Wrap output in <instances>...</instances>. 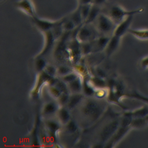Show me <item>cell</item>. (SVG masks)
<instances>
[{
    "label": "cell",
    "instance_id": "cell-30",
    "mask_svg": "<svg viewBox=\"0 0 148 148\" xmlns=\"http://www.w3.org/2000/svg\"><path fill=\"white\" fill-rule=\"evenodd\" d=\"M65 130L68 134H76L79 130V125L75 120L71 119V120L65 125Z\"/></svg>",
    "mask_w": 148,
    "mask_h": 148
},
{
    "label": "cell",
    "instance_id": "cell-31",
    "mask_svg": "<svg viewBox=\"0 0 148 148\" xmlns=\"http://www.w3.org/2000/svg\"><path fill=\"white\" fill-rule=\"evenodd\" d=\"M80 8V13L83 18V23L85 21L86 19L87 18L88 13L90 12L92 3H87V4H83V5H78Z\"/></svg>",
    "mask_w": 148,
    "mask_h": 148
},
{
    "label": "cell",
    "instance_id": "cell-25",
    "mask_svg": "<svg viewBox=\"0 0 148 148\" xmlns=\"http://www.w3.org/2000/svg\"><path fill=\"white\" fill-rule=\"evenodd\" d=\"M69 17L72 20V21L75 23V24L76 25V26L77 27L80 26L82 24H83V18H82V15L80 13V8H79V5L71 13Z\"/></svg>",
    "mask_w": 148,
    "mask_h": 148
},
{
    "label": "cell",
    "instance_id": "cell-32",
    "mask_svg": "<svg viewBox=\"0 0 148 148\" xmlns=\"http://www.w3.org/2000/svg\"><path fill=\"white\" fill-rule=\"evenodd\" d=\"M48 92L50 96L56 100L62 94V91L56 85H49Z\"/></svg>",
    "mask_w": 148,
    "mask_h": 148
},
{
    "label": "cell",
    "instance_id": "cell-42",
    "mask_svg": "<svg viewBox=\"0 0 148 148\" xmlns=\"http://www.w3.org/2000/svg\"><path fill=\"white\" fill-rule=\"evenodd\" d=\"M106 1L107 0H92L91 3L100 6L102 5H103Z\"/></svg>",
    "mask_w": 148,
    "mask_h": 148
},
{
    "label": "cell",
    "instance_id": "cell-8",
    "mask_svg": "<svg viewBox=\"0 0 148 148\" xmlns=\"http://www.w3.org/2000/svg\"><path fill=\"white\" fill-rule=\"evenodd\" d=\"M14 6L18 10L31 18L37 15L35 6L32 0H17L14 2Z\"/></svg>",
    "mask_w": 148,
    "mask_h": 148
},
{
    "label": "cell",
    "instance_id": "cell-14",
    "mask_svg": "<svg viewBox=\"0 0 148 148\" xmlns=\"http://www.w3.org/2000/svg\"><path fill=\"white\" fill-rule=\"evenodd\" d=\"M121 37L112 34L104 50L105 55L107 57L110 56L118 49L121 41Z\"/></svg>",
    "mask_w": 148,
    "mask_h": 148
},
{
    "label": "cell",
    "instance_id": "cell-24",
    "mask_svg": "<svg viewBox=\"0 0 148 148\" xmlns=\"http://www.w3.org/2000/svg\"><path fill=\"white\" fill-rule=\"evenodd\" d=\"M128 33L135 38L140 40L148 39V29H135L130 28L128 31Z\"/></svg>",
    "mask_w": 148,
    "mask_h": 148
},
{
    "label": "cell",
    "instance_id": "cell-39",
    "mask_svg": "<svg viewBox=\"0 0 148 148\" xmlns=\"http://www.w3.org/2000/svg\"><path fill=\"white\" fill-rule=\"evenodd\" d=\"M57 68H56L54 65L51 64H47L44 69V71L49 76L51 77H55V75L57 74Z\"/></svg>",
    "mask_w": 148,
    "mask_h": 148
},
{
    "label": "cell",
    "instance_id": "cell-37",
    "mask_svg": "<svg viewBox=\"0 0 148 148\" xmlns=\"http://www.w3.org/2000/svg\"><path fill=\"white\" fill-rule=\"evenodd\" d=\"M62 92H69L68 84L65 83L64 81H62L61 79H56V83L54 84Z\"/></svg>",
    "mask_w": 148,
    "mask_h": 148
},
{
    "label": "cell",
    "instance_id": "cell-44",
    "mask_svg": "<svg viewBox=\"0 0 148 148\" xmlns=\"http://www.w3.org/2000/svg\"><path fill=\"white\" fill-rule=\"evenodd\" d=\"M145 119H146V121H147V123H148V115H147V116H146V117H145Z\"/></svg>",
    "mask_w": 148,
    "mask_h": 148
},
{
    "label": "cell",
    "instance_id": "cell-20",
    "mask_svg": "<svg viewBox=\"0 0 148 148\" xmlns=\"http://www.w3.org/2000/svg\"><path fill=\"white\" fill-rule=\"evenodd\" d=\"M67 84L69 92H71V94L82 92L83 79H82L81 76H79L77 78Z\"/></svg>",
    "mask_w": 148,
    "mask_h": 148
},
{
    "label": "cell",
    "instance_id": "cell-13",
    "mask_svg": "<svg viewBox=\"0 0 148 148\" xmlns=\"http://www.w3.org/2000/svg\"><path fill=\"white\" fill-rule=\"evenodd\" d=\"M45 128L48 138L53 141L56 140L57 132L61 130L60 123L52 120H48L45 122Z\"/></svg>",
    "mask_w": 148,
    "mask_h": 148
},
{
    "label": "cell",
    "instance_id": "cell-16",
    "mask_svg": "<svg viewBox=\"0 0 148 148\" xmlns=\"http://www.w3.org/2000/svg\"><path fill=\"white\" fill-rule=\"evenodd\" d=\"M110 36L101 35L98 36L93 41L94 52H98L104 50L109 40Z\"/></svg>",
    "mask_w": 148,
    "mask_h": 148
},
{
    "label": "cell",
    "instance_id": "cell-3",
    "mask_svg": "<svg viewBox=\"0 0 148 148\" xmlns=\"http://www.w3.org/2000/svg\"><path fill=\"white\" fill-rule=\"evenodd\" d=\"M95 22V27L98 32L101 35L111 36L110 34H113L117 25L108 14L101 13L99 14Z\"/></svg>",
    "mask_w": 148,
    "mask_h": 148
},
{
    "label": "cell",
    "instance_id": "cell-17",
    "mask_svg": "<svg viewBox=\"0 0 148 148\" xmlns=\"http://www.w3.org/2000/svg\"><path fill=\"white\" fill-rule=\"evenodd\" d=\"M70 110L66 106H60L56 112L59 123L61 124L65 125L71 120Z\"/></svg>",
    "mask_w": 148,
    "mask_h": 148
},
{
    "label": "cell",
    "instance_id": "cell-33",
    "mask_svg": "<svg viewBox=\"0 0 148 148\" xmlns=\"http://www.w3.org/2000/svg\"><path fill=\"white\" fill-rule=\"evenodd\" d=\"M80 75L78 73H77L76 71H73L66 75H64L63 76H61V79L64 81L66 84H68L69 83L72 82L76 78H77Z\"/></svg>",
    "mask_w": 148,
    "mask_h": 148
},
{
    "label": "cell",
    "instance_id": "cell-6",
    "mask_svg": "<svg viewBox=\"0 0 148 148\" xmlns=\"http://www.w3.org/2000/svg\"><path fill=\"white\" fill-rule=\"evenodd\" d=\"M119 125L120 118H116L105 125L98 135L100 143L104 144L107 142L117 131Z\"/></svg>",
    "mask_w": 148,
    "mask_h": 148
},
{
    "label": "cell",
    "instance_id": "cell-45",
    "mask_svg": "<svg viewBox=\"0 0 148 148\" xmlns=\"http://www.w3.org/2000/svg\"><path fill=\"white\" fill-rule=\"evenodd\" d=\"M147 83H148V80H147Z\"/></svg>",
    "mask_w": 148,
    "mask_h": 148
},
{
    "label": "cell",
    "instance_id": "cell-26",
    "mask_svg": "<svg viewBox=\"0 0 148 148\" xmlns=\"http://www.w3.org/2000/svg\"><path fill=\"white\" fill-rule=\"evenodd\" d=\"M62 27L64 32H71L77 28L75 23L69 17H65L62 18Z\"/></svg>",
    "mask_w": 148,
    "mask_h": 148
},
{
    "label": "cell",
    "instance_id": "cell-19",
    "mask_svg": "<svg viewBox=\"0 0 148 148\" xmlns=\"http://www.w3.org/2000/svg\"><path fill=\"white\" fill-rule=\"evenodd\" d=\"M83 79V87H82V92L87 97H91L94 95L95 89L91 84L89 82V77L87 76H84L82 77Z\"/></svg>",
    "mask_w": 148,
    "mask_h": 148
},
{
    "label": "cell",
    "instance_id": "cell-21",
    "mask_svg": "<svg viewBox=\"0 0 148 148\" xmlns=\"http://www.w3.org/2000/svg\"><path fill=\"white\" fill-rule=\"evenodd\" d=\"M126 112L133 118H144L148 115V105H143L131 111L126 110Z\"/></svg>",
    "mask_w": 148,
    "mask_h": 148
},
{
    "label": "cell",
    "instance_id": "cell-12",
    "mask_svg": "<svg viewBox=\"0 0 148 148\" xmlns=\"http://www.w3.org/2000/svg\"><path fill=\"white\" fill-rule=\"evenodd\" d=\"M134 16H130L121 22L117 24L113 34L122 38L125 33L128 32L130 25L132 22Z\"/></svg>",
    "mask_w": 148,
    "mask_h": 148
},
{
    "label": "cell",
    "instance_id": "cell-5",
    "mask_svg": "<svg viewBox=\"0 0 148 148\" xmlns=\"http://www.w3.org/2000/svg\"><path fill=\"white\" fill-rule=\"evenodd\" d=\"M57 78L51 77L47 75L44 71L38 73L36 83L34 88L31 92V95L33 99H37L39 97L41 88L45 84L54 85L56 83Z\"/></svg>",
    "mask_w": 148,
    "mask_h": 148
},
{
    "label": "cell",
    "instance_id": "cell-2",
    "mask_svg": "<svg viewBox=\"0 0 148 148\" xmlns=\"http://www.w3.org/2000/svg\"><path fill=\"white\" fill-rule=\"evenodd\" d=\"M143 8H139L134 10H127L120 5H114L110 8L108 15L111 17V18L116 24H118L127 17L140 13L143 12Z\"/></svg>",
    "mask_w": 148,
    "mask_h": 148
},
{
    "label": "cell",
    "instance_id": "cell-10",
    "mask_svg": "<svg viewBox=\"0 0 148 148\" xmlns=\"http://www.w3.org/2000/svg\"><path fill=\"white\" fill-rule=\"evenodd\" d=\"M131 129L130 126H125L120 124L118 129L112 136V138L106 142V147H113L114 145L117 143Z\"/></svg>",
    "mask_w": 148,
    "mask_h": 148
},
{
    "label": "cell",
    "instance_id": "cell-18",
    "mask_svg": "<svg viewBox=\"0 0 148 148\" xmlns=\"http://www.w3.org/2000/svg\"><path fill=\"white\" fill-rule=\"evenodd\" d=\"M60 105L53 102H46L43 106L42 114L45 116H51L57 112Z\"/></svg>",
    "mask_w": 148,
    "mask_h": 148
},
{
    "label": "cell",
    "instance_id": "cell-35",
    "mask_svg": "<svg viewBox=\"0 0 148 148\" xmlns=\"http://www.w3.org/2000/svg\"><path fill=\"white\" fill-rule=\"evenodd\" d=\"M70 96V93L69 92H62L61 95L57 99L58 101V104L60 106H65L68 102Z\"/></svg>",
    "mask_w": 148,
    "mask_h": 148
},
{
    "label": "cell",
    "instance_id": "cell-34",
    "mask_svg": "<svg viewBox=\"0 0 148 148\" xmlns=\"http://www.w3.org/2000/svg\"><path fill=\"white\" fill-rule=\"evenodd\" d=\"M74 71V69L66 65H60L57 69V74L60 76L66 75Z\"/></svg>",
    "mask_w": 148,
    "mask_h": 148
},
{
    "label": "cell",
    "instance_id": "cell-36",
    "mask_svg": "<svg viewBox=\"0 0 148 148\" xmlns=\"http://www.w3.org/2000/svg\"><path fill=\"white\" fill-rule=\"evenodd\" d=\"M74 68L75 69V71L82 77L88 76V69L83 65L76 64Z\"/></svg>",
    "mask_w": 148,
    "mask_h": 148
},
{
    "label": "cell",
    "instance_id": "cell-28",
    "mask_svg": "<svg viewBox=\"0 0 148 148\" xmlns=\"http://www.w3.org/2000/svg\"><path fill=\"white\" fill-rule=\"evenodd\" d=\"M126 97L133 98L138 101H140L148 105V97L136 91H134L131 92H128L126 94Z\"/></svg>",
    "mask_w": 148,
    "mask_h": 148
},
{
    "label": "cell",
    "instance_id": "cell-7",
    "mask_svg": "<svg viewBox=\"0 0 148 148\" xmlns=\"http://www.w3.org/2000/svg\"><path fill=\"white\" fill-rule=\"evenodd\" d=\"M67 48L71 61L76 64L82 55L80 42L76 38H72L67 46Z\"/></svg>",
    "mask_w": 148,
    "mask_h": 148
},
{
    "label": "cell",
    "instance_id": "cell-40",
    "mask_svg": "<svg viewBox=\"0 0 148 148\" xmlns=\"http://www.w3.org/2000/svg\"><path fill=\"white\" fill-rule=\"evenodd\" d=\"M95 75L94 76H97L98 77L105 79L106 77V73H105V72L101 69V68L99 67H97L95 69Z\"/></svg>",
    "mask_w": 148,
    "mask_h": 148
},
{
    "label": "cell",
    "instance_id": "cell-4",
    "mask_svg": "<svg viewBox=\"0 0 148 148\" xmlns=\"http://www.w3.org/2000/svg\"><path fill=\"white\" fill-rule=\"evenodd\" d=\"M98 31L92 24L83 23L77 28L75 37L80 43L93 41L98 35Z\"/></svg>",
    "mask_w": 148,
    "mask_h": 148
},
{
    "label": "cell",
    "instance_id": "cell-1",
    "mask_svg": "<svg viewBox=\"0 0 148 148\" xmlns=\"http://www.w3.org/2000/svg\"><path fill=\"white\" fill-rule=\"evenodd\" d=\"M79 106L82 118L88 122V124L98 120L106 109V104L102 99L92 97L84 98Z\"/></svg>",
    "mask_w": 148,
    "mask_h": 148
},
{
    "label": "cell",
    "instance_id": "cell-23",
    "mask_svg": "<svg viewBox=\"0 0 148 148\" xmlns=\"http://www.w3.org/2000/svg\"><path fill=\"white\" fill-rule=\"evenodd\" d=\"M89 82L95 88V89L108 88L107 81L105 79L98 77L97 76L89 77Z\"/></svg>",
    "mask_w": 148,
    "mask_h": 148
},
{
    "label": "cell",
    "instance_id": "cell-38",
    "mask_svg": "<svg viewBox=\"0 0 148 148\" xmlns=\"http://www.w3.org/2000/svg\"><path fill=\"white\" fill-rule=\"evenodd\" d=\"M108 94V91L106 90V88H98V89H95L94 97H95L98 99H102L105 97H107Z\"/></svg>",
    "mask_w": 148,
    "mask_h": 148
},
{
    "label": "cell",
    "instance_id": "cell-43",
    "mask_svg": "<svg viewBox=\"0 0 148 148\" xmlns=\"http://www.w3.org/2000/svg\"><path fill=\"white\" fill-rule=\"evenodd\" d=\"M79 5H83L87 3H91L92 0H77Z\"/></svg>",
    "mask_w": 148,
    "mask_h": 148
},
{
    "label": "cell",
    "instance_id": "cell-22",
    "mask_svg": "<svg viewBox=\"0 0 148 148\" xmlns=\"http://www.w3.org/2000/svg\"><path fill=\"white\" fill-rule=\"evenodd\" d=\"M100 13V6L92 4L88 15L84 23L92 24Z\"/></svg>",
    "mask_w": 148,
    "mask_h": 148
},
{
    "label": "cell",
    "instance_id": "cell-29",
    "mask_svg": "<svg viewBox=\"0 0 148 148\" xmlns=\"http://www.w3.org/2000/svg\"><path fill=\"white\" fill-rule=\"evenodd\" d=\"M147 125H148V123H147L145 117L144 118H133L131 121L130 127L131 128L140 129L146 127Z\"/></svg>",
    "mask_w": 148,
    "mask_h": 148
},
{
    "label": "cell",
    "instance_id": "cell-15",
    "mask_svg": "<svg viewBox=\"0 0 148 148\" xmlns=\"http://www.w3.org/2000/svg\"><path fill=\"white\" fill-rule=\"evenodd\" d=\"M85 97L86 96L83 92L72 93L70 94L68 102L65 106L70 110H73V109L79 106V105L84 99Z\"/></svg>",
    "mask_w": 148,
    "mask_h": 148
},
{
    "label": "cell",
    "instance_id": "cell-9",
    "mask_svg": "<svg viewBox=\"0 0 148 148\" xmlns=\"http://www.w3.org/2000/svg\"><path fill=\"white\" fill-rule=\"evenodd\" d=\"M32 22L34 25L42 32L51 30L57 24L58 20H51L39 17L38 15L31 18Z\"/></svg>",
    "mask_w": 148,
    "mask_h": 148
},
{
    "label": "cell",
    "instance_id": "cell-27",
    "mask_svg": "<svg viewBox=\"0 0 148 148\" xmlns=\"http://www.w3.org/2000/svg\"><path fill=\"white\" fill-rule=\"evenodd\" d=\"M47 62L43 57H36L34 63L35 70L37 74L43 71L47 65Z\"/></svg>",
    "mask_w": 148,
    "mask_h": 148
},
{
    "label": "cell",
    "instance_id": "cell-11",
    "mask_svg": "<svg viewBox=\"0 0 148 148\" xmlns=\"http://www.w3.org/2000/svg\"><path fill=\"white\" fill-rule=\"evenodd\" d=\"M45 37V43L41 51L36 57H43L47 54L53 46L55 41L57 40L51 30L43 32Z\"/></svg>",
    "mask_w": 148,
    "mask_h": 148
},
{
    "label": "cell",
    "instance_id": "cell-41",
    "mask_svg": "<svg viewBox=\"0 0 148 148\" xmlns=\"http://www.w3.org/2000/svg\"><path fill=\"white\" fill-rule=\"evenodd\" d=\"M140 65L143 69L148 68V56L142 58L140 61Z\"/></svg>",
    "mask_w": 148,
    "mask_h": 148
}]
</instances>
